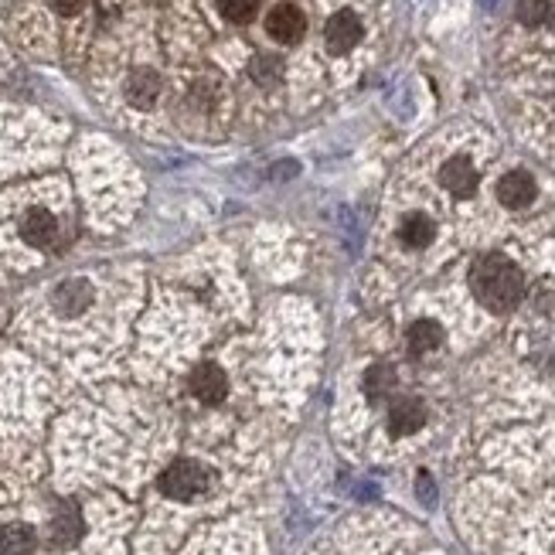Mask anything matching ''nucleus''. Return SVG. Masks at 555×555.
<instances>
[{"mask_svg": "<svg viewBox=\"0 0 555 555\" xmlns=\"http://www.w3.org/2000/svg\"><path fill=\"white\" fill-rule=\"evenodd\" d=\"M157 92H161V79H157V72H150V69H137L130 79H126V99L140 109L154 106Z\"/></svg>", "mask_w": 555, "mask_h": 555, "instance_id": "9b49d317", "label": "nucleus"}, {"mask_svg": "<svg viewBox=\"0 0 555 555\" xmlns=\"http://www.w3.org/2000/svg\"><path fill=\"white\" fill-rule=\"evenodd\" d=\"M433 235H436L433 218H430V215H423V212H412V215H406V218H402V225H399V239L406 242L409 249H423V246H430Z\"/></svg>", "mask_w": 555, "mask_h": 555, "instance_id": "ddd939ff", "label": "nucleus"}, {"mask_svg": "<svg viewBox=\"0 0 555 555\" xmlns=\"http://www.w3.org/2000/svg\"><path fill=\"white\" fill-rule=\"evenodd\" d=\"M515 14H518L521 24H528V28H538V24L549 21L552 4H549V0H518Z\"/></svg>", "mask_w": 555, "mask_h": 555, "instance_id": "dca6fc26", "label": "nucleus"}, {"mask_svg": "<svg viewBox=\"0 0 555 555\" xmlns=\"http://www.w3.org/2000/svg\"><path fill=\"white\" fill-rule=\"evenodd\" d=\"M538 188L528 171H511L498 181V201L504 208H528L535 201Z\"/></svg>", "mask_w": 555, "mask_h": 555, "instance_id": "0eeeda50", "label": "nucleus"}, {"mask_svg": "<svg viewBox=\"0 0 555 555\" xmlns=\"http://www.w3.org/2000/svg\"><path fill=\"white\" fill-rule=\"evenodd\" d=\"M208 484H212V477H208V470L195 464V460H178V464L167 467L161 477V491L167 498H178V501L198 498V494L208 491Z\"/></svg>", "mask_w": 555, "mask_h": 555, "instance_id": "f03ea898", "label": "nucleus"}, {"mask_svg": "<svg viewBox=\"0 0 555 555\" xmlns=\"http://www.w3.org/2000/svg\"><path fill=\"white\" fill-rule=\"evenodd\" d=\"M477 181H481V174H477V167L470 164L467 157H450V161L440 167V184L450 191V195H457V198L474 195Z\"/></svg>", "mask_w": 555, "mask_h": 555, "instance_id": "423d86ee", "label": "nucleus"}, {"mask_svg": "<svg viewBox=\"0 0 555 555\" xmlns=\"http://www.w3.org/2000/svg\"><path fill=\"white\" fill-rule=\"evenodd\" d=\"M38 538L28 525H7L0 532V555H35Z\"/></svg>", "mask_w": 555, "mask_h": 555, "instance_id": "4468645a", "label": "nucleus"}, {"mask_svg": "<svg viewBox=\"0 0 555 555\" xmlns=\"http://www.w3.org/2000/svg\"><path fill=\"white\" fill-rule=\"evenodd\" d=\"M406 344H409V355H430L443 344V327L436 321H416L406 331Z\"/></svg>", "mask_w": 555, "mask_h": 555, "instance_id": "f8f14e48", "label": "nucleus"}, {"mask_svg": "<svg viewBox=\"0 0 555 555\" xmlns=\"http://www.w3.org/2000/svg\"><path fill=\"white\" fill-rule=\"evenodd\" d=\"M218 11H222L225 21L232 24H246L256 18L259 11V0H218Z\"/></svg>", "mask_w": 555, "mask_h": 555, "instance_id": "f3484780", "label": "nucleus"}, {"mask_svg": "<svg viewBox=\"0 0 555 555\" xmlns=\"http://www.w3.org/2000/svg\"><path fill=\"white\" fill-rule=\"evenodd\" d=\"M361 35H365V28H361L358 14H351V11L334 14V18L327 21V28H324V41H327V48H331L334 55L351 52V48L361 41Z\"/></svg>", "mask_w": 555, "mask_h": 555, "instance_id": "39448f33", "label": "nucleus"}, {"mask_svg": "<svg viewBox=\"0 0 555 555\" xmlns=\"http://www.w3.org/2000/svg\"><path fill=\"white\" fill-rule=\"evenodd\" d=\"M365 389L372 399H385L392 389H395V372L389 365H375V368H368V378H365Z\"/></svg>", "mask_w": 555, "mask_h": 555, "instance_id": "2eb2a0df", "label": "nucleus"}, {"mask_svg": "<svg viewBox=\"0 0 555 555\" xmlns=\"http://www.w3.org/2000/svg\"><path fill=\"white\" fill-rule=\"evenodd\" d=\"M307 31V18L297 11V7L290 4H280L269 11L266 18V35L273 41H280V45H293V41H300Z\"/></svg>", "mask_w": 555, "mask_h": 555, "instance_id": "20e7f679", "label": "nucleus"}, {"mask_svg": "<svg viewBox=\"0 0 555 555\" xmlns=\"http://www.w3.org/2000/svg\"><path fill=\"white\" fill-rule=\"evenodd\" d=\"M191 392L198 395L201 402H222L229 395V378L218 365H201L195 375H191Z\"/></svg>", "mask_w": 555, "mask_h": 555, "instance_id": "6e6552de", "label": "nucleus"}, {"mask_svg": "<svg viewBox=\"0 0 555 555\" xmlns=\"http://www.w3.org/2000/svg\"><path fill=\"white\" fill-rule=\"evenodd\" d=\"M549 24H552V28H555V7H552V14H549Z\"/></svg>", "mask_w": 555, "mask_h": 555, "instance_id": "412c9836", "label": "nucleus"}, {"mask_svg": "<svg viewBox=\"0 0 555 555\" xmlns=\"http://www.w3.org/2000/svg\"><path fill=\"white\" fill-rule=\"evenodd\" d=\"M419 498L423 501H433V484H430V477H419Z\"/></svg>", "mask_w": 555, "mask_h": 555, "instance_id": "aec40b11", "label": "nucleus"}, {"mask_svg": "<svg viewBox=\"0 0 555 555\" xmlns=\"http://www.w3.org/2000/svg\"><path fill=\"white\" fill-rule=\"evenodd\" d=\"M252 75H256V82H263V86H273V82H280V75H283V62L273 55H263V58H256V65H252Z\"/></svg>", "mask_w": 555, "mask_h": 555, "instance_id": "a211bd4d", "label": "nucleus"}, {"mask_svg": "<svg viewBox=\"0 0 555 555\" xmlns=\"http://www.w3.org/2000/svg\"><path fill=\"white\" fill-rule=\"evenodd\" d=\"M82 532H86V525H82V511L75 508V504H62L58 515L52 518V542L72 545V542H79Z\"/></svg>", "mask_w": 555, "mask_h": 555, "instance_id": "9d476101", "label": "nucleus"}, {"mask_svg": "<svg viewBox=\"0 0 555 555\" xmlns=\"http://www.w3.org/2000/svg\"><path fill=\"white\" fill-rule=\"evenodd\" d=\"M470 287H474L477 300L494 310V314H508V310L518 307L521 293H525V280H521L518 266L504 256H484L474 263V273H470Z\"/></svg>", "mask_w": 555, "mask_h": 555, "instance_id": "f257e3e1", "label": "nucleus"}, {"mask_svg": "<svg viewBox=\"0 0 555 555\" xmlns=\"http://www.w3.org/2000/svg\"><path fill=\"white\" fill-rule=\"evenodd\" d=\"M89 0H48V7L58 14V18H79L86 11Z\"/></svg>", "mask_w": 555, "mask_h": 555, "instance_id": "6ab92c4d", "label": "nucleus"}, {"mask_svg": "<svg viewBox=\"0 0 555 555\" xmlns=\"http://www.w3.org/2000/svg\"><path fill=\"white\" fill-rule=\"evenodd\" d=\"M426 423V406L419 399H399L389 412V426L395 436H409Z\"/></svg>", "mask_w": 555, "mask_h": 555, "instance_id": "1a4fd4ad", "label": "nucleus"}, {"mask_svg": "<svg viewBox=\"0 0 555 555\" xmlns=\"http://www.w3.org/2000/svg\"><path fill=\"white\" fill-rule=\"evenodd\" d=\"M18 232L31 249H52L58 246V239H62V222H58V215L52 208L31 205V208H24L18 218Z\"/></svg>", "mask_w": 555, "mask_h": 555, "instance_id": "7ed1b4c3", "label": "nucleus"}]
</instances>
